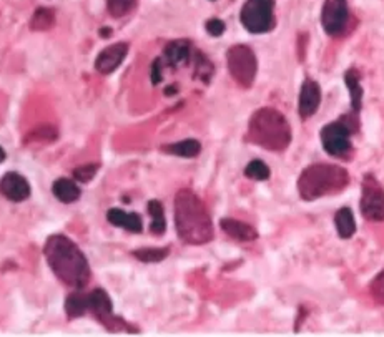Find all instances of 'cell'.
Masks as SVG:
<instances>
[{"label":"cell","mask_w":384,"mask_h":337,"mask_svg":"<svg viewBox=\"0 0 384 337\" xmlns=\"http://www.w3.org/2000/svg\"><path fill=\"white\" fill-rule=\"evenodd\" d=\"M227 63L233 80L238 85L250 88L258 72V60L255 52L246 45H233L227 52Z\"/></svg>","instance_id":"cell-6"},{"label":"cell","mask_w":384,"mask_h":337,"mask_svg":"<svg viewBox=\"0 0 384 337\" xmlns=\"http://www.w3.org/2000/svg\"><path fill=\"white\" fill-rule=\"evenodd\" d=\"M322 25L331 37H340L350 25V7L347 0H324L322 11Z\"/></svg>","instance_id":"cell-9"},{"label":"cell","mask_w":384,"mask_h":337,"mask_svg":"<svg viewBox=\"0 0 384 337\" xmlns=\"http://www.w3.org/2000/svg\"><path fill=\"white\" fill-rule=\"evenodd\" d=\"M175 226L180 239L188 244H205L213 239L210 213L192 190H180L175 197Z\"/></svg>","instance_id":"cell-2"},{"label":"cell","mask_w":384,"mask_h":337,"mask_svg":"<svg viewBox=\"0 0 384 337\" xmlns=\"http://www.w3.org/2000/svg\"><path fill=\"white\" fill-rule=\"evenodd\" d=\"M100 35H102V37H108V35H110V29L100 30Z\"/></svg>","instance_id":"cell-35"},{"label":"cell","mask_w":384,"mask_h":337,"mask_svg":"<svg viewBox=\"0 0 384 337\" xmlns=\"http://www.w3.org/2000/svg\"><path fill=\"white\" fill-rule=\"evenodd\" d=\"M55 24V12L52 8L40 7L35 11L34 17L30 20V29L32 30H48L52 29Z\"/></svg>","instance_id":"cell-23"},{"label":"cell","mask_w":384,"mask_h":337,"mask_svg":"<svg viewBox=\"0 0 384 337\" xmlns=\"http://www.w3.org/2000/svg\"><path fill=\"white\" fill-rule=\"evenodd\" d=\"M35 140H45V141H52L57 138V130H53L52 126H44V128H39L37 131L32 133Z\"/></svg>","instance_id":"cell-32"},{"label":"cell","mask_w":384,"mask_h":337,"mask_svg":"<svg viewBox=\"0 0 384 337\" xmlns=\"http://www.w3.org/2000/svg\"><path fill=\"white\" fill-rule=\"evenodd\" d=\"M245 175L250 180L265 181L270 178V168L266 166L261 159H253V161L248 163V166L245 168Z\"/></svg>","instance_id":"cell-25"},{"label":"cell","mask_w":384,"mask_h":337,"mask_svg":"<svg viewBox=\"0 0 384 337\" xmlns=\"http://www.w3.org/2000/svg\"><path fill=\"white\" fill-rule=\"evenodd\" d=\"M170 254V248H143L135 249L133 256L142 263H160Z\"/></svg>","instance_id":"cell-24"},{"label":"cell","mask_w":384,"mask_h":337,"mask_svg":"<svg viewBox=\"0 0 384 337\" xmlns=\"http://www.w3.org/2000/svg\"><path fill=\"white\" fill-rule=\"evenodd\" d=\"M148 213H150V216H152V225H150L152 233L157 234V236L164 234L166 231L164 204L158 201V199H152V201H148Z\"/></svg>","instance_id":"cell-21"},{"label":"cell","mask_w":384,"mask_h":337,"mask_svg":"<svg viewBox=\"0 0 384 337\" xmlns=\"http://www.w3.org/2000/svg\"><path fill=\"white\" fill-rule=\"evenodd\" d=\"M243 27L251 34H266L273 30L274 24V0H246L239 13Z\"/></svg>","instance_id":"cell-7"},{"label":"cell","mask_w":384,"mask_h":337,"mask_svg":"<svg viewBox=\"0 0 384 337\" xmlns=\"http://www.w3.org/2000/svg\"><path fill=\"white\" fill-rule=\"evenodd\" d=\"M161 80H164V60L157 58L152 65V84L158 85Z\"/></svg>","instance_id":"cell-31"},{"label":"cell","mask_w":384,"mask_h":337,"mask_svg":"<svg viewBox=\"0 0 384 337\" xmlns=\"http://www.w3.org/2000/svg\"><path fill=\"white\" fill-rule=\"evenodd\" d=\"M175 93H177V86H175V85H171V86H168V88L165 90L166 97H171V95H175Z\"/></svg>","instance_id":"cell-33"},{"label":"cell","mask_w":384,"mask_h":337,"mask_svg":"<svg viewBox=\"0 0 384 337\" xmlns=\"http://www.w3.org/2000/svg\"><path fill=\"white\" fill-rule=\"evenodd\" d=\"M65 312L70 319L85 316V314L88 312L87 294H82V293L70 294L65 300Z\"/></svg>","instance_id":"cell-22"},{"label":"cell","mask_w":384,"mask_h":337,"mask_svg":"<svg viewBox=\"0 0 384 337\" xmlns=\"http://www.w3.org/2000/svg\"><path fill=\"white\" fill-rule=\"evenodd\" d=\"M345 84L347 90H350L351 107H353V113L356 115L361 110V107H363V88H361L359 84V74L355 68H351L345 74Z\"/></svg>","instance_id":"cell-18"},{"label":"cell","mask_w":384,"mask_h":337,"mask_svg":"<svg viewBox=\"0 0 384 337\" xmlns=\"http://www.w3.org/2000/svg\"><path fill=\"white\" fill-rule=\"evenodd\" d=\"M52 191H53V194H55V198L58 199V201L67 203V204L75 203L77 199L80 198V193H82L79 186H77L75 181H72L69 178L57 180L52 186Z\"/></svg>","instance_id":"cell-17"},{"label":"cell","mask_w":384,"mask_h":337,"mask_svg":"<svg viewBox=\"0 0 384 337\" xmlns=\"http://www.w3.org/2000/svg\"><path fill=\"white\" fill-rule=\"evenodd\" d=\"M107 7L114 17H124L137 7V0H107Z\"/></svg>","instance_id":"cell-26"},{"label":"cell","mask_w":384,"mask_h":337,"mask_svg":"<svg viewBox=\"0 0 384 337\" xmlns=\"http://www.w3.org/2000/svg\"><path fill=\"white\" fill-rule=\"evenodd\" d=\"M164 152L183 158H195L201 152V145L197 140H183L178 141V143L166 145V147H164Z\"/></svg>","instance_id":"cell-20"},{"label":"cell","mask_w":384,"mask_h":337,"mask_svg":"<svg viewBox=\"0 0 384 337\" xmlns=\"http://www.w3.org/2000/svg\"><path fill=\"white\" fill-rule=\"evenodd\" d=\"M211 74H213V65L208 58L203 55L201 52H197L195 55V77L201 79L203 81H208L211 79Z\"/></svg>","instance_id":"cell-27"},{"label":"cell","mask_w":384,"mask_h":337,"mask_svg":"<svg viewBox=\"0 0 384 337\" xmlns=\"http://www.w3.org/2000/svg\"><path fill=\"white\" fill-rule=\"evenodd\" d=\"M107 220L110 225L124 227V230L130 231V233H142L143 230L142 218H140L137 213H126L124 209L119 208L108 209Z\"/></svg>","instance_id":"cell-14"},{"label":"cell","mask_w":384,"mask_h":337,"mask_svg":"<svg viewBox=\"0 0 384 337\" xmlns=\"http://www.w3.org/2000/svg\"><path fill=\"white\" fill-rule=\"evenodd\" d=\"M6 157H7V154H6V152H4V148H2V147H0V163H2V161H4V159H6Z\"/></svg>","instance_id":"cell-34"},{"label":"cell","mask_w":384,"mask_h":337,"mask_svg":"<svg viewBox=\"0 0 384 337\" xmlns=\"http://www.w3.org/2000/svg\"><path fill=\"white\" fill-rule=\"evenodd\" d=\"M126 53H128V44L125 42H117L110 47L103 48L100 53H98L97 60H95V68H97L98 74L102 75H110L114 74L121 65V62L125 60Z\"/></svg>","instance_id":"cell-12"},{"label":"cell","mask_w":384,"mask_h":337,"mask_svg":"<svg viewBox=\"0 0 384 337\" xmlns=\"http://www.w3.org/2000/svg\"><path fill=\"white\" fill-rule=\"evenodd\" d=\"M334 223H336L338 234L343 239H350L356 233V221L350 208H341L334 216Z\"/></svg>","instance_id":"cell-19"},{"label":"cell","mask_w":384,"mask_h":337,"mask_svg":"<svg viewBox=\"0 0 384 337\" xmlns=\"http://www.w3.org/2000/svg\"><path fill=\"white\" fill-rule=\"evenodd\" d=\"M350 185V175L345 168L329 163H316L305 168L298 178V191L305 201H315L328 194L340 193Z\"/></svg>","instance_id":"cell-4"},{"label":"cell","mask_w":384,"mask_h":337,"mask_svg":"<svg viewBox=\"0 0 384 337\" xmlns=\"http://www.w3.org/2000/svg\"><path fill=\"white\" fill-rule=\"evenodd\" d=\"M359 206L366 220L384 221V188L373 175L364 176Z\"/></svg>","instance_id":"cell-8"},{"label":"cell","mask_w":384,"mask_h":337,"mask_svg":"<svg viewBox=\"0 0 384 337\" xmlns=\"http://www.w3.org/2000/svg\"><path fill=\"white\" fill-rule=\"evenodd\" d=\"M192 57V45L188 40H173L165 47L164 58L166 65L170 67H182L187 65Z\"/></svg>","instance_id":"cell-15"},{"label":"cell","mask_w":384,"mask_h":337,"mask_svg":"<svg viewBox=\"0 0 384 337\" xmlns=\"http://www.w3.org/2000/svg\"><path fill=\"white\" fill-rule=\"evenodd\" d=\"M369 293H371V296L378 300V303L384 304V270L371 281V284H369Z\"/></svg>","instance_id":"cell-29"},{"label":"cell","mask_w":384,"mask_h":337,"mask_svg":"<svg viewBox=\"0 0 384 337\" xmlns=\"http://www.w3.org/2000/svg\"><path fill=\"white\" fill-rule=\"evenodd\" d=\"M248 138L265 150L283 152L291 143L290 123L274 108H260L253 113L250 120Z\"/></svg>","instance_id":"cell-3"},{"label":"cell","mask_w":384,"mask_h":337,"mask_svg":"<svg viewBox=\"0 0 384 337\" xmlns=\"http://www.w3.org/2000/svg\"><path fill=\"white\" fill-rule=\"evenodd\" d=\"M358 130V121L353 120H338L329 123L322 130V143L324 152L334 158H347L353 152V141L351 135Z\"/></svg>","instance_id":"cell-5"},{"label":"cell","mask_w":384,"mask_h":337,"mask_svg":"<svg viewBox=\"0 0 384 337\" xmlns=\"http://www.w3.org/2000/svg\"><path fill=\"white\" fill-rule=\"evenodd\" d=\"M98 171V165H93V163H87V165H82L74 170V178L79 181V183H88L90 180L95 178Z\"/></svg>","instance_id":"cell-28"},{"label":"cell","mask_w":384,"mask_h":337,"mask_svg":"<svg viewBox=\"0 0 384 337\" xmlns=\"http://www.w3.org/2000/svg\"><path fill=\"white\" fill-rule=\"evenodd\" d=\"M319 103H322V88H319V85L315 80L306 79L300 93V107H298L300 117L305 118V120L313 117L318 112Z\"/></svg>","instance_id":"cell-13"},{"label":"cell","mask_w":384,"mask_h":337,"mask_svg":"<svg viewBox=\"0 0 384 337\" xmlns=\"http://www.w3.org/2000/svg\"><path fill=\"white\" fill-rule=\"evenodd\" d=\"M225 22L220 19H211L206 22V32L211 35V37H220V35L225 34Z\"/></svg>","instance_id":"cell-30"},{"label":"cell","mask_w":384,"mask_h":337,"mask_svg":"<svg viewBox=\"0 0 384 337\" xmlns=\"http://www.w3.org/2000/svg\"><path fill=\"white\" fill-rule=\"evenodd\" d=\"M48 266L63 284L74 289H82L88 284L90 264L82 249L74 241L63 234H53L47 239L44 248Z\"/></svg>","instance_id":"cell-1"},{"label":"cell","mask_w":384,"mask_h":337,"mask_svg":"<svg viewBox=\"0 0 384 337\" xmlns=\"http://www.w3.org/2000/svg\"><path fill=\"white\" fill-rule=\"evenodd\" d=\"M221 230L227 233L230 238L238 239V241H255L258 238V233H256V230L251 225H248V223L233 220V218H223V220L220 221Z\"/></svg>","instance_id":"cell-16"},{"label":"cell","mask_w":384,"mask_h":337,"mask_svg":"<svg viewBox=\"0 0 384 337\" xmlns=\"http://www.w3.org/2000/svg\"><path fill=\"white\" fill-rule=\"evenodd\" d=\"M30 183L17 171H8L0 180V194L13 203L25 201L30 197Z\"/></svg>","instance_id":"cell-11"},{"label":"cell","mask_w":384,"mask_h":337,"mask_svg":"<svg viewBox=\"0 0 384 337\" xmlns=\"http://www.w3.org/2000/svg\"><path fill=\"white\" fill-rule=\"evenodd\" d=\"M88 312H92L108 331H120L130 329L128 326L121 321L120 317L114 316V306H112V299L103 289H93L92 293L87 294Z\"/></svg>","instance_id":"cell-10"}]
</instances>
